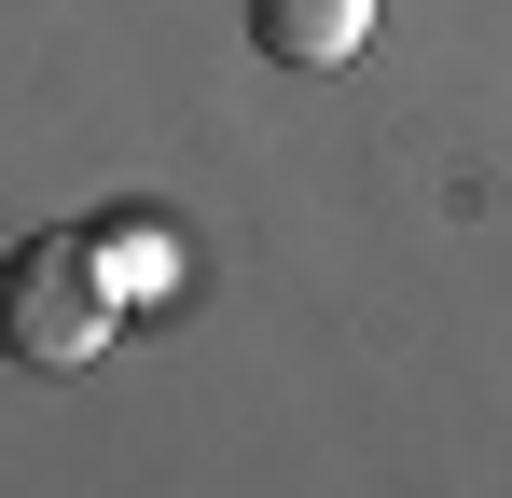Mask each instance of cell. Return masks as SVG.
I'll list each match as a JSON object with an SVG mask.
<instances>
[{"instance_id": "obj_2", "label": "cell", "mask_w": 512, "mask_h": 498, "mask_svg": "<svg viewBox=\"0 0 512 498\" xmlns=\"http://www.w3.org/2000/svg\"><path fill=\"white\" fill-rule=\"evenodd\" d=\"M250 42L277 70H346L374 42V0H250Z\"/></svg>"}, {"instance_id": "obj_1", "label": "cell", "mask_w": 512, "mask_h": 498, "mask_svg": "<svg viewBox=\"0 0 512 498\" xmlns=\"http://www.w3.org/2000/svg\"><path fill=\"white\" fill-rule=\"evenodd\" d=\"M125 319V291H111V236H28L0 263V360H28V374H84L97 346Z\"/></svg>"}]
</instances>
